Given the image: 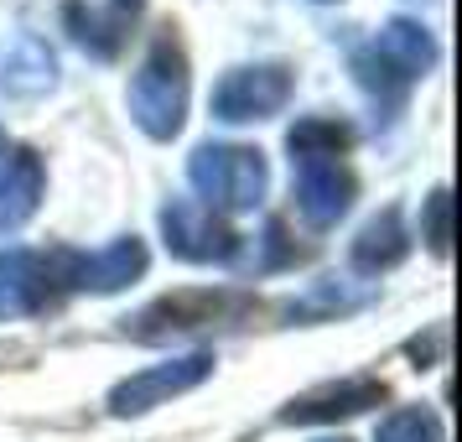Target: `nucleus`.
Instances as JSON below:
<instances>
[{
  "label": "nucleus",
  "mask_w": 462,
  "mask_h": 442,
  "mask_svg": "<svg viewBox=\"0 0 462 442\" xmlns=\"http://www.w3.org/2000/svg\"><path fill=\"white\" fill-rule=\"evenodd\" d=\"M390 396L384 390V380H337V385H322V390H307V396H296L281 421L286 427H317V421H337V417H358V411H369L379 400Z\"/></svg>",
  "instance_id": "ddd939ff"
},
{
  "label": "nucleus",
  "mask_w": 462,
  "mask_h": 442,
  "mask_svg": "<svg viewBox=\"0 0 462 442\" xmlns=\"http://www.w3.org/2000/svg\"><path fill=\"white\" fill-rule=\"evenodd\" d=\"M52 260L37 250H0V323H16L47 307Z\"/></svg>",
  "instance_id": "f8f14e48"
},
{
  "label": "nucleus",
  "mask_w": 462,
  "mask_h": 442,
  "mask_svg": "<svg viewBox=\"0 0 462 442\" xmlns=\"http://www.w3.org/2000/svg\"><path fill=\"white\" fill-rule=\"evenodd\" d=\"M296 73L286 63H239L213 84V120L224 126H254L291 105Z\"/></svg>",
  "instance_id": "20e7f679"
},
{
  "label": "nucleus",
  "mask_w": 462,
  "mask_h": 442,
  "mask_svg": "<svg viewBox=\"0 0 462 442\" xmlns=\"http://www.w3.org/2000/svg\"><path fill=\"white\" fill-rule=\"evenodd\" d=\"M125 16H105V11H94V5H79V0H68V32H73V42L84 47L88 58H115L120 42H125Z\"/></svg>",
  "instance_id": "2eb2a0df"
},
{
  "label": "nucleus",
  "mask_w": 462,
  "mask_h": 442,
  "mask_svg": "<svg viewBox=\"0 0 462 442\" xmlns=\"http://www.w3.org/2000/svg\"><path fill=\"white\" fill-rule=\"evenodd\" d=\"M348 141H354V130L343 126V120H333V115H307V120H296V126L286 130L291 162L296 156H343Z\"/></svg>",
  "instance_id": "dca6fc26"
},
{
  "label": "nucleus",
  "mask_w": 462,
  "mask_h": 442,
  "mask_svg": "<svg viewBox=\"0 0 462 442\" xmlns=\"http://www.w3.org/2000/svg\"><path fill=\"white\" fill-rule=\"evenodd\" d=\"M52 89H58V52L42 37H32V32L0 37V99L37 105Z\"/></svg>",
  "instance_id": "9d476101"
},
{
  "label": "nucleus",
  "mask_w": 462,
  "mask_h": 442,
  "mask_svg": "<svg viewBox=\"0 0 462 442\" xmlns=\"http://www.w3.org/2000/svg\"><path fill=\"white\" fill-rule=\"evenodd\" d=\"M364 302H369V292H348V287L322 281L317 292H307L301 302H291V307H286V317H296V323H312V317H322V313H354V307H364Z\"/></svg>",
  "instance_id": "6ab92c4d"
},
{
  "label": "nucleus",
  "mask_w": 462,
  "mask_h": 442,
  "mask_svg": "<svg viewBox=\"0 0 462 442\" xmlns=\"http://www.w3.org/2000/svg\"><path fill=\"white\" fill-rule=\"evenodd\" d=\"M188 99H192V73H188V52L177 37H156L146 47V58L135 68V79H130V120L141 136L151 141H171V136H182L188 126Z\"/></svg>",
  "instance_id": "f257e3e1"
},
{
  "label": "nucleus",
  "mask_w": 462,
  "mask_h": 442,
  "mask_svg": "<svg viewBox=\"0 0 462 442\" xmlns=\"http://www.w3.org/2000/svg\"><path fill=\"white\" fill-rule=\"evenodd\" d=\"M379 442H447V437H441L437 411H426V406H400V411H390V417L379 421Z\"/></svg>",
  "instance_id": "f3484780"
},
{
  "label": "nucleus",
  "mask_w": 462,
  "mask_h": 442,
  "mask_svg": "<svg viewBox=\"0 0 462 442\" xmlns=\"http://www.w3.org/2000/svg\"><path fill=\"white\" fill-rule=\"evenodd\" d=\"M47 198V162L42 151L16 146L5 162H0V234H16L26 230L37 209Z\"/></svg>",
  "instance_id": "9b49d317"
},
{
  "label": "nucleus",
  "mask_w": 462,
  "mask_h": 442,
  "mask_svg": "<svg viewBox=\"0 0 462 442\" xmlns=\"http://www.w3.org/2000/svg\"><path fill=\"white\" fill-rule=\"evenodd\" d=\"M58 266H63V281L73 287V292L109 296V292L135 287V281L146 276L151 250H146V240L120 234V240H109L105 250H94V255H58Z\"/></svg>",
  "instance_id": "1a4fd4ad"
},
{
  "label": "nucleus",
  "mask_w": 462,
  "mask_h": 442,
  "mask_svg": "<svg viewBox=\"0 0 462 442\" xmlns=\"http://www.w3.org/2000/svg\"><path fill=\"white\" fill-rule=\"evenodd\" d=\"M5 151H11V141H5V130H0V162H5Z\"/></svg>",
  "instance_id": "412c9836"
},
{
  "label": "nucleus",
  "mask_w": 462,
  "mask_h": 442,
  "mask_svg": "<svg viewBox=\"0 0 462 442\" xmlns=\"http://www.w3.org/2000/svg\"><path fill=\"white\" fill-rule=\"evenodd\" d=\"M437 58H441V47L431 37V26L411 22V16H390V22L379 26V37L369 42V52L354 58V68H358V79H364V89L395 99L400 89L426 79L437 68Z\"/></svg>",
  "instance_id": "7ed1b4c3"
},
{
  "label": "nucleus",
  "mask_w": 462,
  "mask_h": 442,
  "mask_svg": "<svg viewBox=\"0 0 462 442\" xmlns=\"http://www.w3.org/2000/svg\"><path fill=\"white\" fill-rule=\"evenodd\" d=\"M188 183L198 203L213 213H254L271 193L265 151L234 146V141H203L188 156Z\"/></svg>",
  "instance_id": "f03ea898"
},
{
  "label": "nucleus",
  "mask_w": 462,
  "mask_h": 442,
  "mask_svg": "<svg viewBox=\"0 0 462 442\" xmlns=\"http://www.w3.org/2000/svg\"><path fill=\"white\" fill-rule=\"evenodd\" d=\"M213 375V354H177V359H162L151 370H135L130 380H120L109 390V417H146L156 406H167L171 396H188L198 390L203 380Z\"/></svg>",
  "instance_id": "0eeeda50"
},
{
  "label": "nucleus",
  "mask_w": 462,
  "mask_h": 442,
  "mask_svg": "<svg viewBox=\"0 0 462 442\" xmlns=\"http://www.w3.org/2000/svg\"><path fill=\"white\" fill-rule=\"evenodd\" d=\"M156 224H162L167 250L177 260H188V266H224L239 250V234L224 224V213L203 209L198 198H171V203H162Z\"/></svg>",
  "instance_id": "423d86ee"
},
{
  "label": "nucleus",
  "mask_w": 462,
  "mask_h": 442,
  "mask_svg": "<svg viewBox=\"0 0 462 442\" xmlns=\"http://www.w3.org/2000/svg\"><path fill=\"white\" fill-rule=\"evenodd\" d=\"M411 255V234H405V219H400V209H384L374 213L364 230H358L354 250H348V260H354L358 276H384L395 271L400 260Z\"/></svg>",
  "instance_id": "4468645a"
},
{
  "label": "nucleus",
  "mask_w": 462,
  "mask_h": 442,
  "mask_svg": "<svg viewBox=\"0 0 462 442\" xmlns=\"http://www.w3.org/2000/svg\"><path fill=\"white\" fill-rule=\"evenodd\" d=\"M296 213L312 230H333L343 213L354 209L358 198V177L343 156H296Z\"/></svg>",
  "instance_id": "6e6552de"
},
{
  "label": "nucleus",
  "mask_w": 462,
  "mask_h": 442,
  "mask_svg": "<svg viewBox=\"0 0 462 442\" xmlns=\"http://www.w3.org/2000/svg\"><path fill=\"white\" fill-rule=\"evenodd\" d=\"M239 313H245V302L234 292H171V296H162V302L141 307L135 317H125V334L141 338V343H167V338L234 323Z\"/></svg>",
  "instance_id": "39448f33"
},
{
  "label": "nucleus",
  "mask_w": 462,
  "mask_h": 442,
  "mask_svg": "<svg viewBox=\"0 0 462 442\" xmlns=\"http://www.w3.org/2000/svg\"><path fill=\"white\" fill-rule=\"evenodd\" d=\"M322 442H348V437H322Z\"/></svg>",
  "instance_id": "4be33fe9"
},
{
  "label": "nucleus",
  "mask_w": 462,
  "mask_h": 442,
  "mask_svg": "<svg viewBox=\"0 0 462 442\" xmlns=\"http://www.w3.org/2000/svg\"><path fill=\"white\" fill-rule=\"evenodd\" d=\"M141 5H146V0H115V16H135Z\"/></svg>",
  "instance_id": "aec40b11"
},
{
  "label": "nucleus",
  "mask_w": 462,
  "mask_h": 442,
  "mask_svg": "<svg viewBox=\"0 0 462 442\" xmlns=\"http://www.w3.org/2000/svg\"><path fill=\"white\" fill-rule=\"evenodd\" d=\"M420 240H426V250L437 260H447V250H452V193L447 188L426 193V203H420Z\"/></svg>",
  "instance_id": "a211bd4d"
}]
</instances>
